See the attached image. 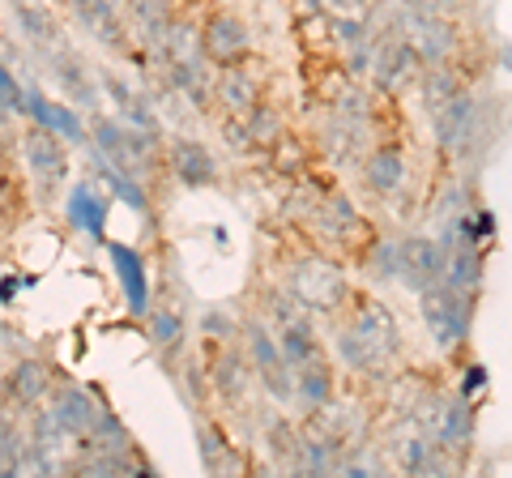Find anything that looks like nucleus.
<instances>
[{"mask_svg":"<svg viewBox=\"0 0 512 478\" xmlns=\"http://www.w3.org/2000/svg\"><path fill=\"white\" fill-rule=\"evenodd\" d=\"M90 141H94V158H99L103 167L137 175V171H146L158 133L133 129V124H124V120H94Z\"/></svg>","mask_w":512,"mask_h":478,"instance_id":"20e7f679","label":"nucleus"},{"mask_svg":"<svg viewBox=\"0 0 512 478\" xmlns=\"http://www.w3.org/2000/svg\"><path fill=\"white\" fill-rule=\"evenodd\" d=\"M286 295L308 312H342V304L350 299V282L338 269V261L303 257L291 265V274H286Z\"/></svg>","mask_w":512,"mask_h":478,"instance_id":"f03ea898","label":"nucleus"},{"mask_svg":"<svg viewBox=\"0 0 512 478\" xmlns=\"http://www.w3.org/2000/svg\"><path fill=\"white\" fill-rule=\"evenodd\" d=\"M372 265H376V269H372L376 278H384V282L397 278V244H389V239H384V244L376 248V261H372Z\"/></svg>","mask_w":512,"mask_h":478,"instance_id":"c9c22d12","label":"nucleus"},{"mask_svg":"<svg viewBox=\"0 0 512 478\" xmlns=\"http://www.w3.org/2000/svg\"><path fill=\"white\" fill-rule=\"evenodd\" d=\"M244 333H248V359H252V368H256V380L269 389L274 402L291 406L295 402V372H291V363L282 359L278 338L261 321H252Z\"/></svg>","mask_w":512,"mask_h":478,"instance_id":"39448f33","label":"nucleus"},{"mask_svg":"<svg viewBox=\"0 0 512 478\" xmlns=\"http://www.w3.org/2000/svg\"><path fill=\"white\" fill-rule=\"evenodd\" d=\"M214 94H218V103L235 111V116H248V111L261 103V86H256V73L244 69L235 60V65H222L218 73V82H214Z\"/></svg>","mask_w":512,"mask_h":478,"instance_id":"aec40b11","label":"nucleus"},{"mask_svg":"<svg viewBox=\"0 0 512 478\" xmlns=\"http://www.w3.org/2000/svg\"><path fill=\"white\" fill-rule=\"evenodd\" d=\"M333 9H342V13H359V9H367V5H376V0H329Z\"/></svg>","mask_w":512,"mask_h":478,"instance_id":"a19ab883","label":"nucleus"},{"mask_svg":"<svg viewBox=\"0 0 512 478\" xmlns=\"http://www.w3.org/2000/svg\"><path fill=\"white\" fill-rule=\"evenodd\" d=\"M52 77H56V86L69 94L73 103H86V107H94L99 103V82L90 77V69H86V60L77 56V52H69V47H52Z\"/></svg>","mask_w":512,"mask_h":478,"instance_id":"6ab92c4d","label":"nucleus"},{"mask_svg":"<svg viewBox=\"0 0 512 478\" xmlns=\"http://www.w3.org/2000/svg\"><path fill=\"white\" fill-rule=\"evenodd\" d=\"M457 90H461V82H457L453 69L427 65V77H423V107H427V111H440Z\"/></svg>","mask_w":512,"mask_h":478,"instance_id":"c85d7f7f","label":"nucleus"},{"mask_svg":"<svg viewBox=\"0 0 512 478\" xmlns=\"http://www.w3.org/2000/svg\"><path fill=\"white\" fill-rule=\"evenodd\" d=\"M406 43L414 47L419 65H448V56L457 52V30L444 13H419L406 9Z\"/></svg>","mask_w":512,"mask_h":478,"instance_id":"423d86ee","label":"nucleus"},{"mask_svg":"<svg viewBox=\"0 0 512 478\" xmlns=\"http://www.w3.org/2000/svg\"><path fill=\"white\" fill-rule=\"evenodd\" d=\"M367 69H372L376 86L384 94H397L406 82H414V73H419V56H414V47L406 43V35H389L376 43V52L367 56Z\"/></svg>","mask_w":512,"mask_h":478,"instance_id":"6e6552de","label":"nucleus"},{"mask_svg":"<svg viewBox=\"0 0 512 478\" xmlns=\"http://www.w3.org/2000/svg\"><path fill=\"white\" fill-rule=\"evenodd\" d=\"M423 295V325L431 333V342H436L444 355L448 350H457L461 342H466V333H470V316H474V295L466 291H457V286H427Z\"/></svg>","mask_w":512,"mask_h":478,"instance_id":"7ed1b4c3","label":"nucleus"},{"mask_svg":"<svg viewBox=\"0 0 512 478\" xmlns=\"http://www.w3.org/2000/svg\"><path fill=\"white\" fill-rule=\"evenodd\" d=\"M402 466L410 470V474H436L444 461H440V444L436 440H427V436H414V440H406V449H402Z\"/></svg>","mask_w":512,"mask_h":478,"instance_id":"7c9ffc66","label":"nucleus"},{"mask_svg":"<svg viewBox=\"0 0 512 478\" xmlns=\"http://www.w3.org/2000/svg\"><path fill=\"white\" fill-rule=\"evenodd\" d=\"M167 163H171V171H175V180L188 184V188H205V184H214V180H218V163H214V154L205 150L201 141H192V137L171 141Z\"/></svg>","mask_w":512,"mask_h":478,"instance_id":"a211bd4d","label":"nucleus"},{"mask_svg":"<svg viewBox=\"0 0 512 478\" xmlns=\"http://www.w3.org/2000/svg\"><path fill=\"white\" fill-rule=\"evenodd\" d=\"M47 389H52V376H47L43 363H35V359L13 363V372H9V393L18 397L22 406H35V402H43Z\"/></svg>","mask_w":512,"mask_h":478,"instance_id":"cd10ccee","label":"nucleus"},{"mask_svg":"<svg viewBox=\"0 0 512 478\" xmlns=\"http://www.w3.org/2000/svg\"><path fill=\"white\" fill-rule=\"evenodd\" d=\"M461 0H402V9H419V13H453Z\"/></svg>","mask_w":512,"mask_h":478,"instance_id":"4c0bfd02","label":"nucleus"},{"mask_svg":"<svg viewBox=\"0 0 512 478\" xmlns=\"http://www.w3.org/2000/svg\"><path fill=\"white\" fill-rule=\"evenodd\" d=\"M444 269V244L431 235H406L397 239V282H406L410 291H427L440 282Z\"/></svg>","mask_w":512,"mask_h":478,"instance_id":"0eeeda50","label":"nucleus"},{"mask_svg":"<svg viewBox=\"0 0 512 478\" xmlns=\"http://www.w3.org/2000/svg\"><path fill=\"white\" fill-rule=\"evenodd\" d=\"M205 329H210V333H222V338H231V321H227V316H218V312L205 316Z\"/></svg>","mask_w":512,"mask_h":478,"instance_id":"ea45409f","label":"nucleus"},{"mask_svg":"<svg viewBox=\"0 0 512 478\" xmlns=\"http://www.w3.org/2000/svg\"><path fill=\"white\" fill-rule=\"evenodd\" d=\"M363 180H367V188H372V193L393 197L397 188L406 184V154L397 150V146H380L372 158H367Z\"/></svg>","mask_w":512,"mask_h":478,"instance_id":"393cba45","label":"nucleus"},{"mask_svg":"<svg viewBox=\"0 0 512 478\" xmlns=\"http://www.w3.org/2000/svg\"><path fill=\"white\" fill-rule=\"evenodd\" d=\"M316 222H320V231H325L333 244H346L350 235L363 231V218H359V210L346 197H325V201H320Z\"/></svg>","mask_w":512,"mask_h":478,"instance_id":"bb28decb","label":"nucleus"},{"mask_svg":"<svg viewBox=\"0 0 512 478\" xmlns=\"http://www.w3.org/2000/svg\"><path fill=\"white\" fill-rule=\"evenodd\" d=\"M474 120H478V107H474V94L457 90L440 111H431V124H436V146L444 154H457L461 146L470 141L474 133Z\"/></svg>","mask_w":512,"mask_h":478,"instance_id":"ddd939ff","label":"nucleus"},{"mask_svg":"<svg viewBox=\"0 0 512 478\" xmlns=\"http://www.w3.org/2000/svg\"><path fill=\"white\" fill-rule=\"evenodd\" d=\"M22 158L30 175H35L39 188H56L64 180V171H69V154H64V141L47 129H30L22 137Z\"/></svg>","mask_w":512,"mask_h":478,"instance_id":"9b49d317","label":"nucleus"},{"mask_svg":"<svg viewBox=\"0 0 512 478\" xmlns=\"http://www.w3.org/2000/svg\"><path fill=\"white\" fill-rule=\"evenodd\" d=\"M107 214H111V201L99 193L94 184H73L69 188V201H64V218H69L73 231H82L94 244H107Z\"/></svg>","mask_w":512,"mask_h":478,"instance_id":"f8f14e48","label":"nucleus"},{"mask_svg":"<svg viewBox=\"0 0 512 478\" xmlns=\"http://www.w3.org/2000/svg\"><path fill=\"white\" fill-rule=\"evenodd\" d=\"M440 282L444 286H457V291L474 295L483 286V248L470 244V239H453L444 244V269H440Z\"/></svg>","mask_w":512,"mask_h":478,"instance_id":"f3484780","label":"nucleus"},{"mask_svg":"<svg viewBox=\"0 0 512 478\" xmlns=\"http://www.w3.org/2000/svg\"><path fill=\"white\" fill-rule=\"evenodd\" d=\"M338 355L350 372L380 376L402 355V325H397L393 308L380 304V299H355L350 321L338 333Z\"/></svg>","mask_w":512,"mask_h":478,"instance_id":"f257e3e1","label":"nucleus"},{"mask_svg":"<svg viewBox=\"0 0 512 478\" xmlns=\"http://www.w3.org/2000/svg\"><path fill=\"white\" fill-rule=\"evenodd\" d=\"M9 13H13V22H18L26 43L47 47V52L64 43V30H60V22H56V13H52L47 0H9Z\"/></svg>","mask_w":512,"mask_h":478,"instance_id":"dca6fc26","label":"nucleus"},{"mask_svg":"<svg viewBox=\"0 0 512 478\" xmlns=\"http://www.w3.org/2000/svg\"><path fill=\"white\" fill-rule=\"evenodd\" d=\"M47 414L64 427L69 436H86L94 423H99V414H103V406H99V397H94L90 389H82V385H64L56 397H52V406H47Z\"/></svg>","mask_w":512,"mask_h":478,"instance_id":"2eb2a0df","label":"nucleus"},{"mask_svg":"<svg viewBox=\"0 0 512 478\" xmlns=\"http://www.w3.org/2000/svg\"><path fill=\"white\" fill-rule=\"evenodd\" d=\"M295 402L303 410H325L333 402V363L325 355L295 368Z\"/></svg>","mask_w":512,"mask_h":478,"instance_id":"412c9836","label":"nucleus"},{"mask_svg":"<svg viewBox=\"0 0 512 478\" xmlns=\"http://www.w3.org/2000/svg\"><path fill=\"white\" fill-rule=\"evenodd\" d=\"M99 86L107 90V99L116 103V111H120V120H124V124H133V129H150V133H158V129H154V111H150L146 103H141V94L128 90V82H120L116 73H103V77H99Z\"/></svg>","mask_w":512,"mask_h":478,"instance_id":"a878e982","label":"nucleus"},{"mask_svg":"<svg viewBox=\"0 0 512 478\" xmlns=\"http://www.w3.org/2000/svg\"><path fill=\"white\" fill-rule=\"evenodd\" d=\"M146 316H150V338H154V346H163V350L180 346V338H184V316H180V312L154 308V312H146Z\"/></svg>","mask_w":512,"mask_h":478,"instance_id":"2f4dec72","label":"nucleus"},{"mask_svg":"<svg viewBox=\"0 0 512 478\" xmlns=\"http://www.w3.org/2000/svg\"><path fill=\"white\" fill-rule=\"evenodd\" d=\"M201 461H205V470H222L227 466V444H222V436L214 432V427H201Z\"/></svg>","mask_w":512,"mask_h":478,"instance_id":"f704fd0d","label":"nucleus"},{"mask_svg":"<svg viewBox=\"0 0 512 478\" xmlns=\"http://www.w3.org/2000/svg\"><path fill=\"white\" fill-rule=\"evenodd\" d=\"M107 180H111V193H116L128 210H137V214H146L150 210V197H146V188H141L137 175H124V171H107Z\"/></svg>","mask_w":512,"mask_h":478,"instance_id":"473e14b6","label":"nucleus"},{"mask_svg":"<svg viewBox=\"0 0 512 478\" xmlns=\"http://www.w3.org/2000/svg\"><path fill=\"white\" fill-rule=\"evenodd\" d=\"M73 9H77V18H82V26L99 43H107V47L124 43V18H120L116 0H73Z\"/></svg>","mask_w":512,"mask_h":478,"instance_id":"5701e85b","label":"nucleus"},{"mask_svg":"<svg viewBox=\"0 0 512 478\" xmlns=\"http://www.w3.org/2000/svg\"><path fill=\"white\" fill-rule=\"evenodd\" d=\"M214 385H218L222 397H231V402H235V397L252 385L248 363L239 359V355H222V359H218V372H214Z\"/></svg>","mask_w":512,"mask_h":478,"instance_id":"c756f323","label":"nucleus"},{"mask_svg":"<svg viewBox=\"0 0 512 478\" xmlns=\"http://www.w3.org/2000/svg\"><path fill=\"white\" fill-rule=\"evenodd\" d=\"M278 346H282V359L291 363V372H295V368H303V363H308V359L325 355V346H320L316 329H312L308 321H303V316H295V312H282Z\"/></svg>","mask_w":512,"mask_h":478,"instance_id":"4be33fe9","label":"nucleus"},{"mask_svg":"<svg viewBox=\"0 0 512 478\" xmlns=\"http://www.w3.org/2000/svg\"><path fill=\"white\" fill-rule=\"evenodd\" d=\"M47 5H60V0H47Z\"/></svg>","mask_w":512,"mask_h":478,"instance_id":"79ce46f5","label":"nucleus"},{"mask_svg":"<svg viewBox=\"0 0 512 478\" xmlns=\"http://www.w3.org/2000/svg\"><path fill=\"white\" fill-rule=\"evenodd\" d=\"M107 257L111 269H116V282H120V295L133 316H146L150 312V269L146 257L133 248V244H107Z\"/></svg>","mask_w":512,"mask_h":478,"instance_id":"9d476101","label":"nucleus"},{"mask_svg":"<svg viewBox=\"0 0 512 478\" xmlns=\"http://www.w3.org/2000/svg\"><path fill=\"white\" fill-rule=\"evenodd\" d=\"M22 286H35V278H18V274H5V278H0V304H13V299H18L22 295Z\"/></svg>","mask_w":512,"mask_h":478,"instance_id":"e433bc0d","label":"nucleus"},{"mask_svg":"<svg viewBox=\"0 0 512 478\" xmlns=\"http://www.w3.org/2000/svg\"><path fill=\"white\" fill-rule=\"evenodd\" d=\"M470 440H474V406H470V397H457V402L444 410L436 444H440V453L461 457V453L470 449Z\"/></svg>","mask_w":512,"mask_h":478,"instance_id":"b1692460","label":"nucleus"},{"mask_svg":"<svg viewBox=\"0 0 512 478\" xmlns=\"http://www.w3.org/2000/svg\"><path fill=\"white\" fill-rule=\"evenodd\" d=\"M466 372H470V376H466V385H461V397H470V393H478V389L487 385V372L478 368V363H474V368H466Z\"/></svg>","mask_w":512,"mask_h":478,"instance_id":"58836bf2","label":"nucleus"},{"mask_svg":"<svg viewBox=\"0 0 512 478\" xmlns=\"http://www.w3.org/2000/svg\"><path fill=\"white\" fill-rule=\"evenodd\" d=\"M26 116L35 120L39 129L56 133L60 141H69V146H86V120L77 116L73 107L47 99V94H39V90H26Z\"/></svg>","mask_w":512,"mask_h":478,"instance_id":"4468645a","label":"nucleus"},{"mask_svg":"<svg viewBox=\"0 0 512 478\" xmlns=\"http://www.w3.org/2000/svg\"><path fill=\"white\" fill-rule=\"evenodd\" d=\"M252 47V35L248 26L235 18V13H214L210 22L201 30V56L210 60V65H235V60H244Z\"/></svg>","mask_w":512,"mask_h":478,"instance_id":"1a4fd4ad","label":"nucleus"},{"mask_svg":"<svg viewBox=\"0 0 512 478\" xmlns=\"http://www.w3.org/2000/svg\"><path fill=\"white\" fill-rule=\"evenodd\" d=\"M0 107H5V111H22V116H26V90H22L18 73H13L5 60H0Z\"/></svg>","mask_w":512,"mask_h":478,"instance_id":"72a5a7b5","label":"nucleus"}]
</instances>
